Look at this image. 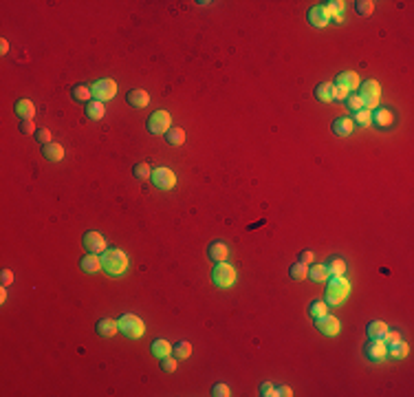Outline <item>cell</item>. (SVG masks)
Returning a JSON list of instances; mask_svg holds the SVG:
<instances>
[{"label": "cell", "mask_w": 414, "mask_h": 397, "mask_svg": "<svg viewBox=\"0 0 414 397\" xmlns=\"http://www.w3.org/2000/svg\"><path fill=\"white\" fill-rule=\"evenodd\" d=\"M346 97H348V91L346 88H339V86H335V93H333V102H344Z\"/></svg>", "instance_id": "45"}, {"label": "cell", "mask_w": 414, "mask_h": 397, "mask_svg": "<svg viewBox=\"0 0 414 397\" xmlns=\"http://www.w3.org/2000/svg\"><path fill=\"white\" fill-rule=\"evenodd\" d=\"M322 9L328 13V18H333V16H339V13L344 11V3H342V0H330V3H322Z\"/></svg>", "instance_id": "33"}, {"label": "cell", "mask_w": 414, "mask_h": 397, "mask_svg": "<svg viewBox=\"0 0 414 397\" xmlns=\"http://www.w3.org/2000/svg\"><path fill=\"white\" fill-rule=\"evenodd\" d=\"M163 137L170 146H183V142H185V132H183V128H170Z\"/></svg>", "instance_id": "29"}, {"label": "cell", "mask_w": 414, "mask_h": 397, "mask_svg": "<svg viewBox=\"0 0 414 397\" xmlns=\"http://www.w3.org/2000/svg\"><path fill=\"white\" fill-rule=\"evenodd\" d=\"M315 327H317V331H320V333L328 335V338L339 333V320L335 318V315H328V313H324V315H320V318H315Z\"/></svg>", "instance_id": "10"}, {"label": "cell", "mask_w": 414, "mask_h": 397, "mask_svg": "<svg viewBox=\"0 0 414 397\" xmlns=\"http://www.w3.org/2000/svg\"><path fill=\"white\" fill-rule=\"evenodd\" d=\"M42 157H44V159H49V161H62V157H64V148H62L60 144L51 142V144H47V146H42Z\"/></svg>", "instance_id": "20"}, {"label": "cell", "mask_w": 414, "mask_h": 397, "mask_svg": "<svg viewBox=\"0 0 414 397\" xmlns=\"http://www.w3.org/2000/svg\"><path fill=\"white\" fill-rule=\"evenodd\" d=\"M7 51H9V42H7V40H3V42H0V53H7Z\"/></svg>", "instance_id": "48"}, {"label": "cell", "mask_w": 414, "mask_h": 397, "mask_svg": "<svg viewBox=\"0 0 414 397\" xmlns=\"http://www.w3.org/2000/svg\"><path fill=\"white\" fill-rule=\"evenodd\" d=\"M132 174L137 176V179H141V181H146V179H150V174H152V170H150V166L148 164H137L135 168H132Z\"/></svg>", "instance_id": "37"}, {"label": "cell", "mask_w": 414, "mask_h": 397, "mask_svg": "<svg viewBox=\"0 0 414 397\" xmlns=\"http://www.w3.org/2000/svg\"><path fill=\"white\" fill-rule=\"evenodd\" d=\"M104 115H106V108H104V102L93 100V102H88V104H86V117H88V120L97 122V120H101Z\"/></svg>", "instance_id": "25"}, {"label": "cell", "mask_w": 414, "mask_h": 397, "mask_svg": "<svg viewBox=\"0 0 414 397\" xmlns=\"http://www.w3.org/2000/svg\"><path fill=\"white\" fill-rule=\"evenodd\" d=\"M150 351H152V355L154 358H165V355H170L172 353V347H170V342H165V340H154L152 342V347H150Z\"/></svg>", "instance_id": "28"}, {"label": "cell", "mask_w": 414, "mask_h": 397, "mask_svg": "<svg viewBox=\"0 0 414 397\" xmlns=\"http://www.w3.org/2000/svg\"><path fill=\"white\" fill-rule=\"evenodd\" d=\"M126 100H128V104L132 108H146L148 102H150V97H148V93L141 91V88H132V91L126 95Z\"/></svg>", "instance_id": "18"}, {"label": "cell", "mask_w": 414, "mask_h": 397, "mask_svg": "<svg viewBox=\"0 0 414 397\" xmlns=\"http://www.w3.org/2000/svg\"><path fill=\"white\" fill-rule=\"evenodd\" d=\"M289 276L293 278V281H302V278H306V276H308V267H306L304 263H295V265H291Z\"/></svg>", "instance_id": "35"}, {"label": "cell", "mask_w": 414, "mask_h": 397, "mask_svg": "<svg viewBox=\"0 0 414 397\" xmlns=\"http://www.w3.org/2000/svg\"><path fill=\"white\" fill-rule=\"evenodd\" d=\"M35 142H38V144H42V146L51 144V132H49L47 128H40V130H35Z\"/></svg>", "instance_id": "41"}, {"label": "cell", "mask_w": 414, "mask_h": 397, "mask_svg": "<svg viewBox=\"0 0 414 397\" xmlns=\"http://www.w3.org/2000/svg\"><path fill=\"white\" fill-rule=\"evenodd\" d=\"M117 329H119V333L126 335L128 340H139L146 331L143 320L137 318V315H132V313H123L121 318L117 320Z\"/></svg>", "instance_id": "3"}, {"label": "cell", "mask_w": 414, "mask_h": 397, "mask_svg": "<svg viewBox=\"0 0 414 397\" xmlns=\"http://www.w3.org/2000/svg\"><path fill=\"white\" fill-rule=\"evenodd\" d=\"M408 344H405L401 338L399 340H395V342H390V344H386V358H392V360H403L405 355H408Z\"/></svg>", "instance_id": "17"}, {"label": "cell", "mask_w": 414, "mask_h": 397, "mask_svg": "<svg viewBox=\"0 0 414 397\" xmlns=\"http://www.w3.org/2000/svg\"><path fill=\"white\" fill-rule=\"evenodd\" d=\"M359 91H361V93H357V95H359V100H361V104H364V108H366V110L375 108L377 102H379V95H381L379 84H377L375 80H366V82L361 84Z\"/></svg>", "instance_id": "5"}, {"label": "cell", "mask_w": 414, "mask_h": 397, "mask_svg": "<svg viewBox=\"0 0 414 397\" xmlns=\"http://www.w3.org/2000/svg\"><path fill=\"white\" fill-rule=\"evenodd\" d=\"M276 395H280V397H291L293 393H291V388L286 386V384H280V386H276Z\"/></svg>", "instance_id": "46"}, {"label": "cell", "mask_w": 414, "mask_h": 397, "mask_svg": "<svg viewBox=\"0 0 414 397\" xmlns=\"http://www.w3.org/2000/svg\"><path fill=\"white\" fill-rule=\"evenodd\" d=\"M330 130L335 132L337 137H348L350 132L355 130V124H353L350 117H337V120H333Z\"/></svg>", "instance_id": "15"}, {"label": "cell", "mask_w": 414, "mask_h": 397, "mask_svg": "<svg viewBox=\"0 0 414 397\" xmlns=\"http://www.w3.org/2000/svg\"><path fill=\"white\" fill-rule=\"evenodd\" d=\"M11 283H13V274H11L9 269H3V274H0V285H3V287H9Z\"/></svg>", "instance_id": "44"}, {"label": "cell", "mask_w": 414, "mask_h": 397, "mask_svg": "<svg viewBox=\"0 0 414 397\" xmlns=\"http://www.w3.org/2000/svg\"><path fill=\"white\" fill-rule=\"evenodd\" d=\"M212 395L214 397H229V395H232V391H229L227 384H214L212 386Z\"/></svg>", "instance_id": "40"}, {"label": "cell", "mask_w": 414, "mask_h": 397, "mask_svg": "<svg viewBox=\"0 0 414 397\" xmlns=\"http://www.w3.org/2000/svg\"><path fill=\"white\" fill-rule=\"evenodd\" d=\"M335 86L346 88L348 93L355 91V88L359 86V77H357V73H353V71H344V73H339L337 80H335Z\"/></svg>", "instance_id": "16"}, {"label": "cell", "mask_w": 414, "mask_h": 397, "mask_svg": "<svg viewBox=\"0 0 414 397\" xmlns=\"http://www.w3.org/2000/svg\"><path fill=\"white\" fill-rule=\"evenodd\" d=\"M227 254H229V247L225 245L223 241H214L207 245V259L214 261V263H223L227 261Z\"/></svg>", "instance_id": "12"}, {"label": "cell", "mask_w": 414, "mask_h": 397, "mask_svg": "<svg viewBox=\"0 0 414 397\" xmlns=\"http://www.w3.org/2000/svg\"><path fill=\"white\" fill-rule=\"evenodd\" d=\"M71 95H73V100L75 102H79V104H88L91 97H93V91H91V86L88 84H75L71 88Z\"/></svg>", "instance_id": "19"}, {"label": "cell", "mask_w": 414, "mask_h": 397, "mask_svg": "<svg viewBox=\"0 0 414 397\" xmlns=\"http://www.w3.org/2000/svg\"><path fill=\"white\" fill-rule=\"evenodd\" d=\"M91 91H93V97L97 100V102H108V100H113L115 97V93H117V84L113 82V80H97V82H93L91 84Z\"/></svg>", "instance_id": "8"}, {"label": "cell", "mask_w": 414, "mask_h": 397, "mask_svg": "<svg viewBox=\"0 0 414 397\" xmlns=\"http://www.w3.org/2000/svg\"><path fill=\"white\" fill-rule=\"evenodd\" d=\"M16 115H20L22 120H33L35 104H33L31 100H18L16 102Z\"/></svg>", "instance_id": "24"}, {"label": "cell", "mask_w": 414, "mask_h": 397, "mask_svg": "<svg viewBox=\"0 0 414 397\" xmlns=\"http://www.w3.org/2000/svg\"><path fill=\"white\" fill-rule=\"evenodd\" d=\"M5 300H7V289L3 287V291H0V303H5Z\"/></svg>", "instance_id": "49"}, {"label": "cell", "mask_w": 414, "mask_h": 397, "mask_svg": "<svg viewBox=\"0 0 414 397\" xmlns=\"http://www.w3.org/2000/svg\"><path fill=\"white\" fill-rule=\"evenodd\" d=\"M344 104L348 106V110H353V113H355V110H361V108H364V104H361V100H359V95H353V93H348V97L344 100Z\"/></svg>", "instance_id": "38"}, {"label": "cell", "mask_w": 414, "mask_h": 397, "mask_svg": "<svg viewBox=\"0 0 414 397\" xmlns=\"http://www.w3.org/2000/svg\"><path fill=\"white\" fill-rule=\"evenodd\" d=\"M236 281V269L232 267L229 263H216V267L212 269V283L220 287V289H227V287H232Z\"/></svg>", "instance_id": "4"}, {"label": "cell", "mask_w": 414, "mask_h": 397, "mask_svg": "<svg viewBox=\"0 0 414 397\" xmlns=\"http://www.w3.org/2000/svg\"><path fill=\"white\" fill-rule=\"evenodd\" d=\"M258 393H260L262 397H273L276 395V386H273L271 382H262L260 388H258Z\"/></svg>", "instance_id": "42"}, {"label": "cell", "mask_w": 414, "mask_h": 397, "mask_svg": "<svg viewBox=\"0 0 414 397\" xmlns=\"http://www.w3.org/2000/svg\"><path fill=\"white\" fill-rule=\"evenodd\" d=\"M333 93H335V84H330V82H322L315 86V97L324 102V104L333 102Z\"/></svg>", "instance_id": "23"}, {"label": "cell", "mask_w": 414, "mask_h": 397, "mask_svg": "<svg viewBox=\"0 0 414 397\" xmlns=\"http://www.w3.org/2000/svg\"><path fill=\"white\" fill-rule=\"evenodd\" d=\"M20 132L22 135H35V124H33V120H22L20 122Z\"/></svg>", "instance_id": "43"}, {"label": "cell", "mask_w": 414, "mask_h": 397, "mask_svg": "<svg viewBox=\"0 0 414 397\" xmlns=\"http://www.w3.org/2000/svg\"><path fill=\"white\" fill-rule=\"evenodd\" d=\"M95 331H97V335H101V338H113L117 333V320L104 318L95 325Z\"/></svg>", "instance_id": "22"}, {"label": "cell", "mask_w": 414, "mask_h": 397, "mask_svg": "<svg viewBox=\"0 0 414 397\" xmlns=\"http://www.w3.org/2000/svg\"><path fill=\"white\" fill-rule=\"evenodd\" d=\"M172 355H174L176 360L190 358V355H192V344H190V342H176L174 347H172Z\"/></svg>", "instance_id": "32"}, {"label": "cell", "mask_w": 414, "mask_h": 397, "mask_svg": "<svg viewBox=\"0 0 414 397\" xmlns=\"http://www.w3.org/2000/svg\"><path fill=\"white\" fill-rule=\"evenodd\" d=\"M324 313H328V305L324 303V300H313V303L308 305V315L310 318H320V315H324Z\"/></svg>", "instance_id": "31"}, {"label": "cell", "mask_w": 414, "mask_h": 397, "mask_svg": "<svg viewBox=\"0 0 414 397\" xmlns=\"http://www.w3.org/2000/svg\"><path fill=\"white\" fill-rule=\"evenodd\" d=\"M101 269L110 276H121L128 269V256L121 249H106L101 254Z\"/></svg>", "instance_id": "1"}, {"label": "cell", "mask_w": 414, "mask_h": 397, "mask_svg": "<svg viewBox=\"0 0 414 397\" xmlns=\"http://www.w3.org/2000/svg\"><path fill=\"white\" fill-rule=\"evenodd\" d=\"M150 179H152V186L159 190H172L176 186V174L170 168H154Z\"/></svg>", "instance_id": "7"}, {"label": "cell", "mask_w": 414, "mask_h": 397, "mask_svg": "<svg viewBox=\"0 0 414 397\" xmlns=\"http://www.w3.org/2000/svg\"><path fill=\"white\" fill-rule=\"evenodd\" d=\"M350 120H353V124H357V126H370V110H366V108L355 110Z\"/></svg>", "instance_id": "34"}, {"label": "cell", "mask_w": 414, "mask_h": 397, "mask_svg": "<svg viewBox=\"0 0 414 397\" xmlns=\"http://www.w3.org/2000/svg\"><path fill=\"white\" fill-rule=\"evenodd\" d=\"M306 18H308V25H310V27H317V29L326 27L328 22H330L328 13L324 11L322 7H310V9H308V13H306Z\"/></svg>", "instance_id": "14"}, {"label": "cell", "mask_w": 414, "mask_h": 397, "mask_svg": "<svg viewBox=\"0 0 414 397\" xmlns=\"http://www.w3.org/2000/svg\"><path fill=\"white\" fill-rule=\"evenodd\" d=\"M348 293H350L348 281H346L344 276H333L328 287H326V298H324V303L330 305V307H337V305L344 303Z\"/></svg>", "instance_id": "2"}, {"label": "cell", "mask_w": 414, "mask_h": 397, "mask_svg": "<svg viewBox=\"0 0 414 397\" xmlns=\"http://www.w3.org/2000/svg\"><path fill=\"white\" fill-rule=\"evenodd\" d=\"M386 331H388L386 322L383 320H372L370 325H368V338H370V340H383Z\"/></svg>", "instance_id": "26"}, {"label": "cell", "mask_w": 414, "mask_h": 397, "mask_svg": "<svg viewBox=\"0 0 414 397\" xmlns=\"http://www.w3.org/2000/svg\"><path fill=\"white\" fill-rule=\"evenodd\" d=\"M300 263H304V265L313 263V252H310V249H304V252L300 254Z\"/></svg>", "instance_id": "47"}, {"label": "cell", "mask_w": 414, "mask_h": 397, "mask_svg": "<svg viewBox=\"0 0 414 397\" xmlns=\"http://www.w3.org/2000/svg\"><path fill=\"white\" fill-rule=\"evenodd\" d=\"M170 113L168 110H154V113L148 117V130L152 132V135H165L170 130Z\"/></svg>", "instance_id": "6"}, {"label": "cell", "mask_w": 414, "mask_h": 397, "mask_svg": "<svg viewBox=\"0 0 414 397\" xmlns=\"http://www.w3.org/2000/svg\"><path fill=\"white\" fill-rule=\"evenodd\" d=\"M355 9H357L359 16H370L372 9H375V3L372 0H357V3H355Z\"/></svg>", "instance_id": "36"}, {"label": "cell", "mask_w": 414, "mask_h": 397, "mask_svg": "<svg viewBox=\"0 0 414 397\" xmlns=\"http://www.w3.org/2000/svg\"><path fill=\"white\" fill-rule=\"evenodd\" d=\"M79 267H82L86 274H95V271L101 269V261L97 259V254H86L79 259Z\"/></svg>", "instance_id": "21"}, {"label": "cell", "mask_w": 414, "mask_h": 397, "mask_svg": "<svg viewBox=\"0 0 414 397\" xmlns=\"http://www.w3.org/2000/svg\"><path fill=\"white\" fill-rule=\"evenodd\" d=\"M326 269H328V276H344V271H346V263H344V259H328L326 261Z\"/></svg>", "instance_id": "27"}, {"label": "cell", "mask_w": 414, "mask_h": 397, "mask_svg": "<svg viewBox=\"0 0 414 397\" xmlns=\"http://www.w3.org/2000/svg\"><path fill=\"white\" fill-rule=\"evenodd\" d=\"M364 353H366V358L370 360V362H381V360L386 358V344H383L381 340H370L366 344Z\"/></svg>", "instance_id": "13"}, {"label": "cell", "mask_w": 414, "mask_h": 397, "mask_svg": "<svg viewBox=\"0 0 414 397\" xmlns=\"http://www.w3.org/2000/svg\"><path fill=\"white\" fill-rule=\"evenodd\" d=\"M161 371L163 373H174L176 371V358H170V355L161 358Z\"/></svg>", "instance_id": "39"}, {"label": "cell", "mask_w": 414, "mask_h": 397, "mask_svg": "<svg viewBox=\"0 0 414 397\" xmlns=\"http://www.w3.org/2000/svg\"><path fill=\"white\" fill-rule=\"evenodd\" d=\"M370 124H375V126H379V128H388V126H392L395 124V115H392V110L390 108H375L372 113H370Z\"/></svg>", "instance_id": "11"}, {"label": "cell", "mask_w": 414, "mask_h": 397, "mask_svg": "<svg viewBox=\"0 0 414 397\" xmlns=\"http://www.w3.org/2000/svg\"><path fill=\"white\" fill-rule=\"evenodd\" d=\"M308 278L313 283H324L328 278V269H326V265H313V267L308 269Z\"/></svg>", "instance_id": "30"}, {"label": "cell", "mask_w": 414, "mask_h": 397, "mask_svg": "<svg viewBox=\"0 0 414 397\" xmlns=\"http://www.w3.org/2000/svg\"><path fill=\"white\" fill-rule=\"evenodd\" d=\"M82 245L88 254H104L106 252V239L99 232H86L82 236Z\"/></svg>", "instance_id": "9"}]
</instances>
